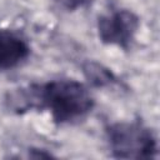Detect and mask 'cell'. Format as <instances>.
<instances>
[{"label": "cell", "instance_id": "6da1fadb", "mask_svg": "<svg viewBox=\"0 0 160 160\" xmlns=\"http://www.w3.org/2000/svg\"><path fill=\"white\" fill-rule=\"evenodd\" d=\"M8 102L18 112L31 109L48 110L52 121L59 125L84 119L95 105L88 86L75 79H55L29 85L11 94Z\"/></svg>", "mask_w": 160, "mask_h": 160}, {"label": "cell", "instance_id": "7a4b0ae2", "mask_svg": "<svg viewBox=\"0 0 160 160\" xmlns=\"http://www.w3.org/2000/svg\"><path fill=\"white\" fill-rule=\"evenodd\" d=\"M111 155L118 159H154L159 146L155 134L140 121H116L105 128Z\"/></svg>", "mask_w": 160, "mask_h": 160}, {"label": "cell", "instance_id": "3957f363", "mask_svg": "<svg viewBox=\"0 0 160 160\" xmlns=\"http://www.w3.org/2000/svg\"><path fill=\"white\" fill-rule=\"evenodd\" d=\"M140 26L139 16L129 9H118L98 19L96 29L100 41L105 45L128 50Z\"/></svg>", "mask_w": 160, "mask_h": 160}, {"label": "cell", "instance_id": "277c9868", "mask_svg": "<svg viewBox=\"0 0 160 160\" xmlns=\"http://www.w3.org/2000/svg\"><path fill=\"white\" fill-rule=\"evenodd\" d=\"M30 52L29 42L20 34L0 29V71L18 68L30 56Z\"/></svg>", "mask_w": 160, "mask_h": 160}, {"label": "cell", "instance_id": "5b68a950", "mask_svg": "<svg viewBox=\"0 0 160 160\" xmlns=\"http://www.w3.org/2000/svg\"><path fill=\"white\" fill-rule=\"evenodd\" d=\"M82 72L88 81L96 88L110 86L116 81L115 74L109 68L96 61H86L82 65Z\"/></svg>", "mask_w": 160, "mask_h": 160}, {"label": "cell", "instance_id": "8992f818", "mask_svg": "<svg viewBox=\"0 0 160 160\" xmlns=\"http://www.w3.org/2000/svg\"><path fill=\"white\" fill-rule=\"evenodd\" d=\"M61 2V5L68 10H78L88 4L89 0H56Z\"/></svg>", "mask_w": 160, "mask_h": 160}]
</instances>
